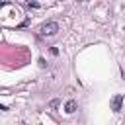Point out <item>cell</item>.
I'll return each mask as SVG.
<instances>
[{"instance_id": "obj_1", "label": "cell", "mask_w": 125, "mask_h": 125, "mask_svg": "<svg viewBox=\"0 0 125 125\" xmlns=\"http://www.w3.org/2000/svg\"><path fill=\"white\" fill-rule=\"evenodd\" d=\"M57 31H59V23H57V21H45V23L39 27V35H43V37L55 35Z\"/></svg>"}, {"instance_id": "obj_4", "label": "cell", "mask_w": 125, "mask_h": 125, "mask_svg": "<svg viewBox=\"0 0 125 125\" xmlns=\"http://www.w3.org/2000/svg\"><path fill=\"white\" fill-rule=\"evenodd\" d=\"M49 105H51V107H57V105H59V100H53V102H51Z\"/></svg>"}, {"instance_id": "obj_3", "label": "cell", "mask_w": 125, "mask_h": 125, "mask_svg": "<svg viewBox=\"0 0 125 125\" xmlns=\"http://www.w3.org/2000/svg\"><path fill=\"white\" fill-rule=\"evenodd\" d=\"M64 111H66V113H74V111H76V102H74V100H68V102L64 104Z\"/></svg>"}, {"instance_id": "obj_2", "label": "cell", "mask_w": 125, "mask_h": 125, "mask_svg": "<svg viewBox=\"0 0 125 125\" xmlns=\"http://www.w3.org/2000/svg\"><path fill=\"white\" fill-rule=\"evenodd\" d=\"M121 104H123V96H121V94L113 96V100H111V109H113V111H119V109H121Z\"/></svg>"}]
</instances>
